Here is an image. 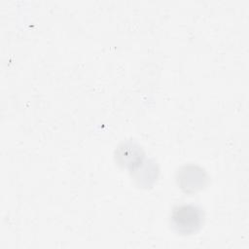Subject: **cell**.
Here are the masks:
<instances>
[{
  "label": "cell",
  "mask_w": 249,
  "mask_h": 249,
  "mask_svg": "<svg viewBox=\"0 0 249 249\" xmlns=\"http://www.w3.org/2000/svg\"><path fill=\"white\" fill-rule=\"evenodd\" d=\"M130 170L133 180L142 188L150 187L159 175V167L152 160H143Z\"/></svg>",
  "instance_id": "obj_4"
},
{
  "label": "cell",
  "mask_w": 249,
  "mask_h": 249,
  "mask_svg": "<svg viewBox=\"0 0 249 249\" xmlns=\"http://www.w3.org/2000/svg\"><path fill=\"white\" fill-rule=\"evenodd\" d=\"M206 171L196 164H186L179 168L176 180L179 187L186 193H195L203 189L208 183Z\"/></svg>",
  "instance_id": "obj_2"
},
{
  "label": "cell",
  "mask_w": 249,
  "mask_h": 249,
  "mask_svg": "<svg viewBox=\"0 0 249 249\" xmlns=\"http://www.w3.org/2000/svg\"><path fill=\"white\" fill-rule=\"evenodd\" d=\"M143 160L144 152L142 148L135 142H124L116 150V160L124 167L132 169Z\"/></svg>",
  "instance_id": "obj_3"
},
{
  "label": "cell",
  "mask_w": 249,
  "mask_h": 249,
  "mask_svg": "<svg viewBox=\"0 0 249 249\" xmlns=\"http://www.w3.org/2000/svg\"><path fill=\"white\" fill-rule=\"evenodd\" d=\"M203 211L196 205L181 204L173 208L170 223L173 230L184 235L196 233L203 225Z\"/></svg>",
  "instance_id": "obj_1"
}]
</instances>
